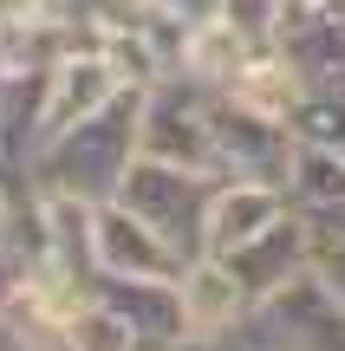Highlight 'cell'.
<instances>
[{"label": "cell", "mask_w": 345, "mask_h": 351, "mask_svg": "<svg viewBox=\"0 0 345 351\" xmlns=\"http://www.w3.org/2000/svg\"><path fill=\"white\" fill-rule=\"evenodd\" d=\"M215 182L228 176H195V169H176V163H156V156H137L111 202H124L130 215L156 228L182 261L202 254V228H209V202H215Z\"/></svg>", "instance_id": "3957f363"}, {"label": "cell", "mask_w": 345, "mask_h": 351, "mask_svg": "<svg viewBox=\"0 0 345 351\" xmlns=\"http://www.w3.org/2000/svg\"><path fill=\"white\" fill-rule=\"evenodd\" d=\"M235 345L241 351H345V300L320 267H307L274 300L254 306V319L235 332Z\"/></svg>", "instance_id": "7a4b0ae2"}, {"label": "cell", "mask_w": 345, "mask_h": 351, "mask_svg": "<svg viewBox=\"0 0 345 351\" xmlns=\"http://www.w3.org/2000/svg\"><path fill=\"white\" fill-rule=\"evenodd\" d=\"M294 202H287L281 182H248V176H228L215 182V202H209V228H202V254H241L248 241H261L274 221H287Z\"/></svg>", "instance_id": "ba28073f"}, {"label": "cell", "mask_w": 345, "mask_h": 351, "mask_svg": "<svg viewBox=\"0 0 345 351\" xmlns=\"http://www.w3.org/2000/svg\"><path fill=\"white\" fill-rule=\"evenodd\" d=\"M176 293H182V313H189L195 339H235V332L254 319V300H248V287L235 280V267L222 261V254H195V261L182 267Z\"/></svg>", "instance_id": "9c48e42d"}, {"label": "cell", "mask_w": 345, "mask_h": 351, "mask_svg": "<svg viewBox=\"0 0 345 351\" xmlns=\"http://www.w3.org/2000/svg\"><path fill=\"white\" fill-rule=\"evenodd\" d=\"M222 98H235L241 111H254V117L294 124V111L307 104V78L287 65V52H281V46H254V52L241 59V72L222 85Z\"/></svg>", "instance_id": "7c38bea8"}, {"label": "cell", "mask_w": 345, "mask_h": 351, "mask_svg": "<svg viewBox=\"0 0 345 351\" xmlns=\"http://www.w3.org/2000/svg\"><path fill=\"white\" fill-rule=\"evenodd\" d=\"M209 130H215V156L222 176H248V182H281L287 189V163H294V124L241 111L235 98L209 91Z\"/></svg>", "instance_id": "8992f818"}, {"label": "cell", "mask_w": 345, "mask_h": 351, "mask_svg": "<svg viewBox=\"0 0 345 351\" xmlns=\"http://www.w3.org/2000/svg\"><path fill=\"white\" fill-rule=\"evenodd\" d=\"M124 72L111 65V52L104 46H91V39H78V46H65L59 52V65L46 72V111H39V150L46 143H59L65 130H78V124H91L98 111H111L117 98H124ZM33 150V156H39Z\"/></svg>", "instance_id": "5b68a950"}, {"label": "cell", "mask_w": 345, "mask_h": 351, "mask_svg": "<svg viewBox=\"0 0 345 351\" xmlns=\"http://www.w3.org/2000/svg\"><path fill=\"white\" fill-rule=\"evenodd\" d=\"M248 39L235 33L228 20H209V26H195V33H182V52H176V72L182 78H195L202 91H222L235 72H241V59H248Z\"/></svg>", "instance_id": "5bb4252c"}, {"label": "cell", "mask_w": 345, "mask_h": 351, "mask_svg": "<svg viewBox=\"0 0 345 351\" xmlns=\"http://www.w3.org/2000/svg\"><path fill=\"white\" fill-rule=\"evenodd\" d=\"M137 130H143V91L130 85L111 111H98L91 124L65 130L59 143L33 156V182L39 189H59V195H85V202H111L124 189L130 163H137Z\"/></svg>", "instance_id": "6da1fadb"}, {"label": "cell", "mask_w": 345, "mask_h": 351, "mask_svg": "<svg viewBox=\"0 0 345 351\" xmlns=\"http://www.w3.org/2000/svg\"><path fill=\"white\" fill-rule=\"evenodd\" d=\"M182 254L124 202H98V280H182Z\"/></svg>", "instance_id": "52a82bcc"}, {"label": "cell", "mask_w": 345, "mask_h": 351, "mask_svg": "<svg viewBox=\"0 0 345 351\" xmlns=\"http://www.w3.org/2000/svg\"><path fill=\"white\" fill-rule=\"evenodd\" d=\"M307 228H313V234H326V241H345V208H320V215H307Z\"/></svg>", "instance_id": "44dd1931"}, {"label": "cell", "mask_w": 345, "mask_h": 351, "mask_svg": "<svg viewBox=\"0 0 345 351\" xmlns=\"http://www.w3.org/2000/svg\"><path fill=\"white\" fill-rule=\"evenodd\" d=\"M169 351H241V345H235V339H195V332H189V339L169 345Z\"/></svg>", "instance_id": "603a6c76"}, {"label": "cell", "mask_w": 345, "mask_h": 351, "mask_svg": "<svg viewBox=\"0 0 345 351\" xmlns=\"http://www.w3.org/2000/svg\"><path fill=\"white\" fill-rule=\"evenodd\" d=\"M294 137L345 156V85H333V91H307V104L294 111Z\"/></svg>", "instance_id": "e0dca14e"}, {"label": "cell", "mask_w": 345, "mask_h": 351, "mask_svg": "<svg viewBox=\"0 0 345 351\" xmlns=\"http://www.w3.org/2000/svg\"><path fill=\"white\" fill-rule=\"evenodd\" d=\"M98 300H111L137 326L143 351H169L189 339V313H182L176 280H98Z\"/></svg>", "instance_id": "8fae6325"}, {"label": "cell", "mask_w": 345, "mask_h": 351, "mask_svg": "<svg viewBox=\"0 0 345 351\" xmlns=\"http://www.w3.org/2000/svg\"><path fill=\"white\" fill-rule=\"evenodd\" d=\"M65 351H143V339H137V326H130L124 313H117L111 300H98L91 293L85 306H78L72 319H65Z\"/></svg>", "instance_id": "2e32d148"}, {"label": "cell", "mask_w": 345, "mask_h": 351, "mask_svg": "<svg viewBox=\"0 0 345 351\" xmlns=\"http://www.w3.org/2000/svg\"><path fill=\"white\" fill-rule=\"evenodd\" d=\"M0 261H20L13 254V202H7V189H0Z\"/></svg>", "instance_id": "7402d4cb"}, {"label": "cell", "mask_w": 345, "mask_h": 351, "mask_svg": "<svg viewBox=\"0 0 345 351\" xmlns=\"http://www.w3.org/2000/svg\"><path fill=\"white\" fill-rule=\"evenodd\" d=\"M313 247H320V234L307 228V215H287V221H274L261 241H248L241 254H228V267H235V280L248 287V300H274V293L287 287L294 274H307L313 267Z\"/></svg>", "instance_id": "30bf717a"}, {"label": "cell", "mask_w": 345, "mask_h": 351, "mask_svg": "<svg viewBox=\"0 0 345 351\" xmlns=\"http://www.w3.org/2000/svg\"><path fill=\"white\" fill-rule=\"evenodd\" d=\"M137 156H156V163H176V169H195V176H222L215 130H209V91L195 78L169 72L143 91Z\"/></svg>", "instance_id": "277c9868"}, {"label": "cell", "mask_w": 345, "mask_h": 351, "mask_svg": "<svg viewBox=\"0 0 345 351\" xmlns=\"http://www.w3.org/2000/svg\"><path fill=\"white\" fill-rule=\"evenodd\" d=\"M222 20H228L248 46H281L287 0H222Z\"/></svg>", "instance_id": "ac0fdd59"}, {"label": "cell", "mask_w": 345, "mask_h": 351, "mask_svg": "<svg viewBox=\"0 0 345 351\" xmlns=\"http://www.w3.org/2000/svg\"><path fill=\"white\" fill-rule=\"evenodd\" d=\"M287 202L300 215L320 208H345V156L320 150V143H294V163H287Z\"/></svg>", "instance_id": "9a60e30c"}, {"label": "cell", "mask_w": 345, "mask_h": 351, "mask_svg": "<svg viewBox=\"0 0 345 351\" xmlns=\"http://www.w3.org/2000/svg\"><path fill=\"white\" fill-rule=\"evenodd\" d=\"M313 267L333 280V293L345 300V241H326V234H320V247H313Z\"/></svg>", "instance_id": "ffe728a7"}, {"label": "cell", "mask_w": 345, "mask_h": 351, "mask_svg": "<svg viewBox=\"0 0 345 351\" xmlns=\"http://www.w3.org/2000/svg\"><path fill=\"white\" fill-rule=\"evenodd\" d=\"M281 52L307 91H333L345 85V20H307V26H287L281 33Z\"/></svg>", "instance_id": "4fadbf2b"}, {"label": "cell", "mask_w": 345, "mask_h": 351, "mask_svg": "<svg viewBox=\"0 0 345 351\" xmlns=\"http://www.w3.org/2000/svg\"><path fill=\"white\" fill-rule=\"evenodd\" d=\"M65 0H0V33L7 26H33V20H52Z\"/></svg>", "instance_id": "d6986e66"}]
</instances>
